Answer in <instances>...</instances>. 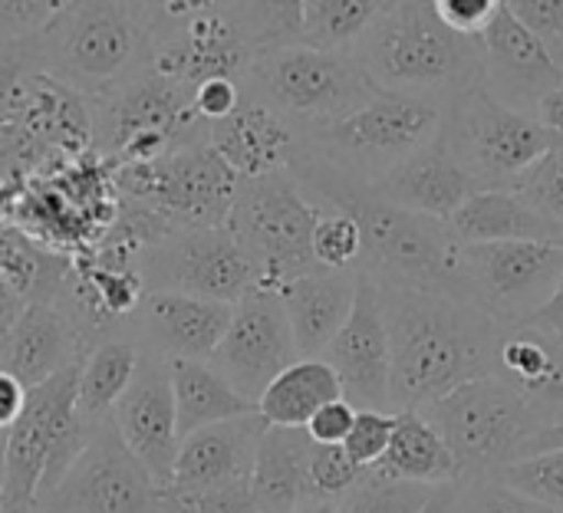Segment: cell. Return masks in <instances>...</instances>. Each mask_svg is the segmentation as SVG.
Returning a JSON list of instances; mask_svg holds the SVG:
<instances>
[{"mask_svg": "<svg viewBox=\"0 0 563 513\" xmlns=\"http://www.w3.org/2000/svg\"><path fill=\"white\" fill-rule=\"evenodd\" d=\"M79 366H73V369H66V372H59V376H53L43 386L26 392L23 415L13 422L10 438H7L0 513H33V508H36V494H40L43 468H46V451H49V435H53V419H56L59 405L76 395Z\"/></svg>", "mask_w": 563, "mask_h": 513, "instance_id": "obj_21", "label": "cell"}, {"mask_svg": "<svg viewBox=\"0 0 563 513\" xmlns=\"http://www.w3.org/2000/svg\"><path fill=\"white\" fill-rule=\"evenodd\" d=\"M525 326H538V330H548V333H561L563 336V277L561 283H558V290H554V297L531 316V323H525Z\"/></svg>", "mask_w": 563, "mask_h": 513, "instance_id": "obj_52", "label": "cell"}, {"mask_svg": "<svg viewBox=\"0 0 563 513\" xmlns=\"http://www.w3.org/2000/svg\"><path fill=\"white\" fill-rule=\"evenodd\" d=\"M455 513H561L544 508L508 484H501L495 475L488 478H468L455 488Z\"/></svg>", "mask_w": 563, "mask_h": 513, "instance_id": "obj_39", "label": "cell"}, {"mask_svg": "<svg viewBox=\"0 0 563 513\" xmlns=\"http://www.w3.org/2000/svg\"><path fill=\"white\" fill-rule=\"evenodd\" d=\"M145 290L241 303L257 290V274L228 227H172L139 260Z\"/></svg>", "mask_w": 563, "mask_h": 513, "instance_id": "obj_13", "label": "cell"}, {"mask_svg": "<svg viewBox=\"0 0 563 513\" xmlns=\"http://www.w3.org/2000/svg\"><path fill=\"white\" fill-rule=\"evenodd\" d=\"M23 310H26V297H20L10 287V280L0 274V339H7L13 333V326L23 316Z\"/></svg>", "mask_w": 563, "mask_h": 513, "instance_id": "obj_49", "label": "cell"}, {"mask_svg": "<svg viewBox=\"0 0 563 513\" xmlns=\"http://www.w3.org/2000/svg\"><path fill=\"white\" fill-rule=\"evenodd\" d=\"M162 513H261L251 481L198 491V494H168L162 491Z\"/></svg>", "mask_w": 563, "mask_h": 513, "instance_id": "obj_42", "label": "cell"}, {"mask_svg": "<svg viewBox=\"0 0 563 513\" xmlns=\"http://www.w3.org/2000/svg\"><path fill=\"white\" fill-rule=\"evenodd\" d=\"M36 513H162V488L129 451L112 419L92 425L89 442L63 481L36 498Z\"/></svg>", "mask_w": 563, "mask_h": 513, "instance_id": "obj_14", "label": "cell"}, {"mask_svg": "<svg viewBox=\"0 0 563 513\" xmlns=\"http://www.w3.org/2000/svg\"><path fill=\"white\" fill-rule=\"evenodd\" d=\"M422 415L459 461L462 481L498 475L521 458L525 442L541 428L531 402L498 376H485L442 395Z\"/></svg>", "mask_w": 563, "mask_h": 513, "instance_id": "obj_9", "label": "cell"}, {"mask_svg": "<svg viewBox=\"0 0 563 513\" xmlns=\"http://www.w3.org/2000/svg\"><path fill=\"white\" fill-rule=\"evenodd\" d=\"M241 82H247L244 96L271 105L290 125H307V132L346 119L379 92L353 56L307 43L261 49Z\"/></svg>", "mask_w": 563, "mask_h": 513, "instance_id": "obj_5", "label": "cell"}, {"mask_svg": "<svg viewBox=\"0 0 563 513\" xmlns=\"http://www.w3.org/2000/svg\"><path fill=\"white\" fill-rule=\"evenodd\" d=\"M294 513H340V508L333 501H313V504H303L300 511Z\"/></svg>", "mask_w": 563, "mask_h": 513, "instance_id": "obj_53", "label": "cell"}, {"mask_svg": "<svg viewBox=\"0 0 563 513\" xmlns=\"http://www.w3.org/2000/svg\"><path fill=\"white\" fill-rule=\"evenodd\" d=\"M482 86L505 105L531 112L538 102L563 86V69L544 43L518 23L505 7L482 30Z\"/></svg>", "mask_w": 563, "mask_h": 513, "instance_id": "obj_19", "label": "cell"}, {"mask_svg": "<svg viewBox=\"0 0 563 513\" xmlns=\"http://www.w3.org/2000/svg\"><path fill=\"white\" fill-rule=\"evenodd\" d=\"M505 10L544 43L563 69V0H505Z\"/></svg>", "mask_w": 563, "mask_h": 513, "instance_id": "obj_44", "label": "cell"}, {"mask_svg": "<svg viewBox=\"0 0 563 513\" xmlns=\"http://www.w3.org/2000/svg\"><path fill=\"white\" fill-rule=\"evenodd\" d=\"M495 478L501 484H508L511 491L563 513V451L518 458V461L505 465Z\"/></svg>", "mask_w": 563, "mask_h": 513, "instance_id": "obj_35", "label": "cell"}, {"mask_svg": "<svg viewBox=\"0 0 563 513\" xmlns=\"http://www.w3.org/2000/svg\"><path fill=\"white\" fill-rule=\"evenodd\" d=\"M234 306L185 293L145 290L129 333L142 353L175 359H211L231 326Z\"/></svg>", "mask_w": 563, "mask_h": 513, "instance_id": "obj_20", "label": "cell"}, {"mask_svg": "<svg viewBox=\"0 0 563 513\" xmlns=\"http://www.w3.org/2000/svg\"><path fill=\"white\" fill-rule=\"evenodd\" d=\"M119 201L139 204L172 227H228L241 178L208 145L191 142L155 161L115 165Z\"/></svg>", "mask_w": 563, "mask_h": 513, "instance_id": "obj_10", "label": "cell"}, {"mask_svg": "<svg viewBox=\"0 0 563 513\" xmlns=\"http://www.w3.org/2000/svg\"><path fill=\"white\" fill-rule=\"evenodd\" d=\"M208 145L231 165L238 178H264L290 168L300 138L284 115L244 96L231 115L208 125Z\"/></svg>", "mask_w": 563, "mask_h": 513, "instance_id": "obj_25", "label": "cell"}, {"mask_svg": "<svg viewBox=\"0 0 563 513\" xmlns=\"http://www.w3.org/2000/svg\"><path fill=\"white\" fill-rule=\"evenodd\" d=\"M317 221L320 208L284 168L264 178H241L228 231L247 254L257 287L280 290L297 277L323 270L313 257Z\"/></svg>", "mask_w": 563, "mask_h": 513, "instance_id": "obj_7", "label": "cell"}, {"mask_svg": "<svg viewBox=\"0 0 563 513\" xmlns=\"http://www.w3.org/2000/svg\"><path fill=\"white\" fill-rule=\"evenodd\" d=\"M112 422H115L122 442L129 445V451L152 475V481L162 491H168L175 458L181 448L168 359L142 353L135 379L129 382L119 405L112 409Z\"/></svg>", "mask_w": 563, "mask_h": 513, "instance_id": "obj_18", "label": "cell"}, {"mask_svg": "<svg viewBox=\"0 0 563 513\" xmlns=\"http://www.w3.org/2000/svg\"><path fill=\"white\" fill-rule=\"evenodd\" d=\"M244 99V86L238 79H208L201 82L195 92H191V105H195V115L211 125V122H221L224 115H231Z\"/></svg>", "mask_w": 563, "mask_h": 513, "instance_id": "obj_45", "label": "cell"}, {"mask_svg": "<svg viewBox=\"0 0 563 513\" xmlns=\"http://www.w3.org/2000/svg\"><path fill=\"white\" fill-rule=\"evenodd\" d=\"M534 119L554 135V142L563 145V86H558L554 92H548L541 102H538V109H534Z\"/></svg>", "mask_w": 563, "mask_h": 513, "instance_id": "obj_50", "label": "cell"}, {"mask_svg": "<svg viewBox=\"0 0 563 513\" xmlns=\"http://www.w3.org/2000/svg\"><path fill=\"white\" fill-rule=\"evenodd\" d=\"M336 399H343L336 369L327 359H297L267 386L257 415L274 428H307V422Z\"/></svg>", "mask_w": 563, "mask_h": 513, "instance_id": "obj_31", "label": "cell"}, {"mask_svg": "<svg viewBox=\"0 0 563 513\" xmlns=\"http://www.w3.org/2000/svg\"><path fill=\"white\" fill-rule=\"evenodd\" d=\"M40 66L86 99L152 69V33L135 0H73L40 36Z\"/></svg>", "mask_w": 563, "mask_h": 513, "instance_id": "obj_4", "label": "cell"}, {"mask_svg": "<svg viewBox=\"0 0 563 513\" xmlns=\"http://www.w3.org/2000/svg\"><path fill=\"white\" fill-rule=\"evenodd\" d=\"M26 405V389L16 376L0 369V428H13V422L23 415Z\"/></svg>", "mask_w": 563, "mask_h": 513, "instance_id": "obj_48", "label": "cell"}, {"mask_svg": "<svg viewBox=\"0 0 563 513\" xmlns=\"http://www.w3.org/2000/svg\"><path fill=\"white\" fill-rule=\"evenodd\" d=\"M297 343L290 333L287 310L277 290H251L241 303H234L231 326L208 359L247 402H261L267 386L294 366Z\"/></svg>", "mask_w": 563, "mask_h": 513, "instance_id": "obj_15", "label": "cell"}, {"mask_svg": "<svg viewBox=\"0 0 563 513\" xmlns=\"http://www.w3.org/2000/svg\"><path fill=\"white\" fill-rule=\"evenodd\" d=\"M386 0H303L300 7V43L343 53L379 16Z\"/></svg>", "mask_w": 563, "mask_h": 513, "instance_id": "obj_33", "label": "cell"}, {"mask_svg": "<svg viewBox=\"0 0 563 513\" xmlns=\"http://www.w3.org/2000/svg\"><path fill=\"white\" fill-rule=\"evenodd\" d=\"M379 92H465L482 82V43L452 30L432 0H386L353 56Z\"/></svg>", "mask_w": 563, "mask_h": 513, "instance_id": "obj_3", "label": "cell"}, {"mask_svg": "<svg viewBox=\"0 0 563 513\" xmlns=\"http://www.w3.org/2000/svg\"><path fill=\"white\" fill-rule=\"evenodd\" d=\"M33 513H36V511H33Z\"/></svg>", "mask_w": 563, "mask_h": 513, "instance_id": "obj_54", "label": "cell"}, {"mask_svg": "<svg viewBox=\"0 0 563 513\" xmlns=\"http://www.w3.org/2000/svg\"><path fill=\"white\" fill-rule=\"evenodd\" d=\"M86 353L89 339L59 300H30L13 333L0 346V369L16 376L30 392L46 379L79 366Z\"/></svg>", "mask_w": 563, "mask_h": 513, "instance_id": "obj_22", "label": "cell"}, {"mask_svg": "<svg viewBox=\"0 0 563 513\" xmlns=\"http://www.w3.org/2000/svg\"><path fill=\"white\" fill-rule=\"evenodd\" d=\"M442 122L445 109L435 99L376 92L346 119L310 129L300 142V152L363 185H376L412 152L439 138Z\"/></svg>", "mask_w": 563, "mask_h": 513, "instance_id": "obj_6", "label": "cell"}, {"mask_svg": "<svg viewBox=\"0 0 563 513\" xmlns=\"http://www.w3.org/2000/svg\"><path fill=\"white\" fill-rule=\"evenodd\" d=\"M264 432L267 422L257 412L191 432L188 438H181L168 494H198L251 481Z\"/></svg>", "mask_w": 563, "mask_h": 513, "instance_id": "obj_23", "label": "cell"}, {"mask_svg": "<svg viewBox=\"0 0 563 513\" xmlns=\"http://www.w3.org/2000/svg\"><path fill=\"white\" fill-rule=\"evenodd\" d=\"M323 359L336 369L343 399L356 409L393 412V349L386 303L376 280L360 274L356 303Z\"/></svg>", "mask_w": 563, "mask_h": 513, "instance_id": "obj_16", "label": "cell"}, {"mask_svg": "<svg viewBox=\"0 0 563 513\" xmlns=\"http://www.w3.org/2000/svg\"><path fill=\"white\" fill-rule=\"evenodd\" d=\"M257 53L261 46L244 16L238 10H214L162 40L152 49V69L195 92L208 79L241 82Z\"/></svg>", "mask_w": 563, "mask_h": 513, "instance_id": "obj_17", "label": "cell"}, {"mask_svg": "<svg viewBox=\"0 0 563 513\" xmlns=\"http://www.w3.org/2000/svg\"><path fill=\"white\" fill-rule=\"evenodd\" d=\"M366 468H360L343 445H317L313 442V455H310V484L317 501H343L360 481H363Z\"/></svg>", "mask_w": 563, "mask_h": 513, "instance_id": "obj_40", "label": "cell"}, {"mask_svg": "<svg viewBox=\"0 0 563 513\" xmlns=\"http://www.w3.org/2000/svg\"><path fill=\"white\" fill-rule=\"evenodd\" d=\"M369 191L389 204H399L406 211L449 224L452 214L482 188L455 161V155L449 152V142L439 132V138H432L429 145L412 152L406 161H399L393 171H386L376 185H369Z\"/></svg>", "mask_w": 563, "mask_h": 513, "instance_id": "obj_24", "label": "cell"}, {"mask_svg": "<svg viewBox=\"0 0 563 513\" xmlns=\"http://www.w3.org/2000/svg\"><path fill=\"white\" fill-rule=\"evenodd\" d=\"M92 148L112 165L155 161L181 145L208 142V125L195 115L191 89L145 69L115 92L89 99Z\"/></svg>", "mask_w": 563, "mask_h": 513, "instance_id": "obj_8", "label": "cell"}, {"mask_svg": "<svg viewBox=\"0 0 563 513\" xmlns=\"http://www.w3.org/2000/svg\"><path fill=\"white\" fill-rule=\"evenodd\" d=\"M511 191H518L541 218H548L563 231V145H554L551 152H544L511 185Z\"/></svg>", "mask_w": 563, "mask_h": 513, "instance_id": "obj_38", "label": "cell"}, {"mask_svg": "<svg viewBox=\"0 0 563 513\" xmlns=\"http://www.w3.org/2000/svg\"><path fill=\"white\" fill-rule=\"evenodd\" d=\"M43 73L36 36L33 40H0V122H10L26 96L33 79Z\"/></svg>", "mask_w": 563, "mask_h": 513, "instance_id": "obj_37", "label": "cell"}, {"mask_svg": "<svg viewBox=\"0 0 563 513\" xmlns=\"http://www.w3.org/2000/svg\"><path fill=\"white\" fill-rule=\"evenodd\" d=\"M376 471L426 488H445L462 481L455 455L422 412H396V432Z\"/></svg>", "mask_w": 563, "mask_h": 513, "instance_id": "obj_29", "label": "cell"}, {"mask_svg": "<svg viewBox=\"0 0 563 513\" xmlns=\"http://www.w3.org/2000/svg\"><path fill=\"white\" fill-rule=\"evenodd\" d=\"M356 287V270H317L277 290L300 359H323V353L353 313Z\"/></svg>", "mask_w": 563, "mask_h": 513, "instance_id": "obj_26", "label": "cell"}, {"mask_svg": "<svg viewBox=\"0 0 563 513\" xmlns=\"http://www.w3.org/2000/svg\"><path fill=\"white\" fill-rule=\"evenodd\" d=\"M139 359L142 349L132 339V333L102 336L99 343L89 346L79 366V389H76V409L89 425L112 419V409L125 395L129 382L135 379Z\"/></svg>", "mask_w": 563, "mask_h": 513, "instance_id": "obj_32", "label": "cell"}, {"mask_svg": "<svg viewBox=\"0 0 563 513\" xmlns=\"http://www.w3.org/2000/svg\"><path fill=\"white\" fill-rule=\"evenodd\" d=\"M383 303L393 349V412H422L459 386L495 376L501 326L465 297L383 290Z\"/></svg>", "mask_w": 563, "mask_h": 513, "instance_id": "obj_1", "label": "cell"}, {"mask_svg": "<svg viewBox=\"0 0 563 513\" xmlns=\"http://www.w3.org/2000/svg\"><path fill=\"white\" fill-rule=\"evenodd\" d=\"M459 244H501V241H558L563 231L541 218L518 191L511 188H482L475 191L449 221Z\"/></svg>", "mask_w": 563, "mask_h": 513, "instance_id": "obj_28", "label": "cell"}, {"mask_svg": "<svg viewBox=\"0 0 563 513\" xmlns=\"http://www.w3.org/2000/svg\"><path fill=\"white\" fill-rule=\"evenodd\" d=\"M168 369L181 438H188L198 428L257 412V405L247 402L208 359H175L168 363Z\"/></svg>", "mask_w": 563, "mask_h": 513, "instance_id": "obj_30", "label": "cell"}, {"mask_svg": "<svg viewBox=\"0 0 563 513\" xmlns=\"http://www.w3.org/2000/svg\"><path fill=\"white\" fill-rule=\"evenodd\" d=\"M435 491L439 488L396 481L369 468L363 481L343 501H336V508L340 513H422L435 498Z\"/></svg>", "mask_w": 563, "mask_h": 513, "instance_id": "obj_34", "label": "cell"}, {"mask_svg": "<svg viewBox=\"0 0 563 513\" xmlns=\"http://www.w3.org/2000/svg\"><path fill=\"white\" fill-rule=\"evenodd\" d=\"M290 175L317 208H336L356 218L363 231L366 274L383 290H435L462 297V244L445 221L406 211L369 191V185L330 168L297 148Z\"/></svg>", "mask_w": 563, "mask_h": 513, "instance_id": "obj_2", "label": "cell"}, {"mask_svg": "<svg viewBox=\"0 0 563 513\" xmlns=\"http://www.w3.org/2000/svg\"><path fill=\"white\" fill-rule=\"evenodd\" d=\"M442 138L478 188H511L544 152L558 145L531 112L498 102L482 82L452 99Z\"/></svg>", "mask_w": 563, "mask_h": 513, "instance_id": "obj_11", "label": "cell"}, {"mask_svg": "<svg viewBox=\"0 0 563 513\" xmlns=\"http://www.w3.org/2000/svg\"><path fill=\"white\" fill-rule=\"evenodd\" d=\"M396 432V412H373V409H360L350 438L343 442L346 455L360 465V468H376L393 442Z\"/></svg>", "mask_w": 563, "mask_h": 513, "instance_id": "obj_43", "label": "cell"}, {"mask_svg": "<svg viewBox=\"0 0 563 513\" xmlns=\"http://www.w3.org/2000/svg\"><path fill=\"white\" fill-rule=\"evenodd\" d=\"M544 451H563V419L551 422V425H544V428H538V432L525 442L521 458L544 455Z\"/></svg>", "mask_w": 563, "mask_h": 513, "instance_id": "obj_51", "label": "cell"}, {"mask_svg": "<svg viewBox=\"0 0 563 513\" xmlns=\"http://www.w3.org/2000/svg\"><path fill=\"white\" fill-rule=\"evenodd\" d=\"M145 23H148V33H152V49L168 40L175 30H181L185 23L205 16V13H214V10H238L241 13V0H135Z\"/></svg>", "mask_w": 563, "mask_h": 513, "instance_id": "obj_41", "label": "cell"}, {"mask_svg": "<svg viewBox=\"0 0 563 513\" xmlns=\"http://www.w3.org/2000/svg\"><path fill=\"white\" fill-rule=\"evenodd\" d=\"M432 3H435L439 16L452 30H459L465 36H475V40L498 16V10L505 7V0H432Z\"/></svg>", "mask_w": 563, "mask_h": 513, "instance_id": "obj_46", "label": "cell"}, {"mask_svg": "<svg viewBox=\"0 0 563 513\" xmlns=\"http://www.w3.org/2000/svg\"><path fill=\"white\" fill-rule=\"evenodd\" d=\"M310 455L313 438L307 428L267 425L251 475V491L261 513H294L317 501L310 484Z\"/></svg>", "mask_w": 563, "mask_h": 513, "instance_id": "obj_27", "label": "cell"}, {"mask_svg": "<svg viewBox=\"0 0 563 513\" xmlns=\"http://www.w3.org/2000/svg\"><path fill=\"white\" fill-rule=\"evenodd\" d=\"M356 405L346 402V399H336L330 405H323L310 422H307V435L317 442V445H343L353 432V422H356Z\"/></svg>", "mask_w": 563, "mask_h": 513, "instance_id": "obj_47", "label": "cell"}, {"mask_svg": "<svg viewBox=\"0 0 563 513\" xmlns=\"http://www.w3.org/2000/svg\"><path fill=\"white\" fill-rule=\"evenodd\" d=\"M313 257L323 270H360L363 231L353 214L336 208H320L313 231Z\"/></svg>", "mask_w": 563, "mask_h": 513, "instance_id": "obj_36", "label": "cell"}, {"mask_svg": "<svg viewBox=\"0 0 563 513\" xmlns=\"http://www.w3.org/2000/svg\"><path fill=\"white\" fill-rule=\"evenodd\" d=\"M563 277L558 241L462 244V297L501 330L525 326L554 297Z\"/></svg>", "mask_w": 563, "mask_h": 513, "instance_id": "obj_12", "label": "cell"}]
</instances>
